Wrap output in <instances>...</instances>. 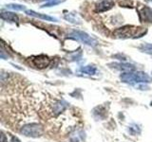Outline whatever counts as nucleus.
<instances>
[{
	"mask_svg": "<svg viewBox=\"0 0 152 142\" xmlns=\"http://www.w3.org/2000/svg\"><path fill=\"white\" fill-rule=\"evenodd\" d=\"M121 80L124 83H149L151 79L145 72L138 71L135 73L126 72L121 76Z\"/></svg>",
	"mask_w": 152,
	"mask_h": 142,
	"instance_id": "2",
	"label": "nucleus"
},
{
	"mask_svg": "<svg viewBox=\"0 0 152 142\" xmlns=\"http://www.w3.org/2000/svg\"><path fill=\"white\" fill-rule=\"evenodd\" d=\"M109 65H112V67L119 69V70H122L124 72H132L136 69V67L133 64H125V63H113L110 64Z\"/></svg>",
	"mask_w": 152,
	"mask_h": 142,
	"instance_id": "9",
	"label": "nucleus"
},
{
	"mask_svg": "<svg viewBox=\"0 0 152 142\" xmlns=\"http://www.w3.org/2000/svg\"><path fill=\"white\" fill-rule=\"evenodd\" d=\"M43 128L41 125L37 124V123H31V124H28L22 127L21 133L23 135L27 136H31V137H37L40 136L43 134Z\"/></svg>",
	"mask_w": 152,
	"mask_h": 142,
	"instance_id": "4",
	"label": "nucleus"
},
{
	"mask_svg": "<svg viewBox=\"0 0 152 142\" xmlns=\"http://www.w3.org/2000/svg\"><path fill=\"white\" fill-rule=\"evenodd\" d=\"M6 8L14 9V11H25L26 9V7L24 5H20V4H9L6 5Z\"/></svg>",
	"mask_w": 152,
	"mask_h": 142,
	"instance_id": "14",
	"label": "nucleus"
},
{
	"mask_svg": "<svg viewBox=\"0 0 152 142\" xmlns=\"http://www.w3.org/2000/svg\"><path fill=\"white\" fill-rule=\"evenodd\" d=\"M69 38L81 42V43H83V44L90 46H95L98 44L97 40H95L93 37L89 36L88 33L81 31V30H72L69 34Z\"/></svg>",
	"mask_w": 152,
	"mask_h": 142,
	"instance_id": "3",
	"label": "nucleus"
},
{
	"mask_svg": "<svg viewBox=\"0 0 152 142\" xmlns=\"http://www.w3.org/2000/svg\"><path fill=\"white\" fill-rule=\"evenodd\" d=\"M50 60L46 55H39L31 58V64L37 68H45L50 64Z\"/></svg>",
	"mask_w": 152,
	"mask_h": 142,
	"instance_id": "6",
	"label": "nucleus"
},
{
	"mask_svg": "<svg viewBox=\"0 0 152 142\" xmlns=\"http://www.w3.org/2000/svg\"><path fill=\"white\" fill-rule=\"evenodd\" d=\"M80 71L88 75H96L98 70L96 66H94V65H86V66H83V67H81Z\"/></svg>",
	"mask_w": 152,
	"mask_h": 142,
	"instance_id": "11",
	"label": "nucleus"
},
{
	"mask_svg": "<svg viewBox=\"0 0 152 142\" xmlns=\"http://www.w3.org/2000/svg\"><path fill=\"white\" fill-rule=\"evenodd\" d=\"M138 12H139V19L141 22H152V9L150 7L142 6L138 9Z\"/></svg>",
	"mask_w": 152,
	"mask_h": 142,
	"instance_id": "5",
	"label": "nucleus"
},
{
	"mask_svg": "<svg viewBox=\"0 0 152 142\" xmlns=\"http://www.w3.org/2000/svg\"><path fill=\"white\" fill-rule=\"evenodd\" d=\"M1 18L5 21L9 22H18L19 18L17 16V14L11 12H1Z\"/></svg>",
	"mask_w": 152,
	"mask_h": 142,
	"instance_id": "10",
	"label": "nucleus"
},
{
	"mask_svg": "<svg viewBox=\"0 0 152 142\" xmlns=\"http://www.w3.org/2000/svg\"><path fill=\"white\" fill-rule=\"evenodd\" d=\"M64 18L66 19L68 22H70L72 24H80V19L77 17L75 13H71V12H69V13H66L64 15Z\"/></svg>",
	"mask_w": 152,
	"mask_h": 142,
	"instance_id": "12",
	"label": "nucleus"
},
{
	"mask_svg": "<svg viewBox=\"0 0 152 142\" xmlns=\"http://www.w3.org/2000/svg\"><path fill=\"white\" fill-rule=\"evenodd\" d=\"M145 33V30H144L142 28L135 27V26H125L122 28H117L114 30L113 35L115 38H120V39H127V38H138L144 35Z\"/></svg>",
	"mask_w": 152,
	"mask_h": 142,
	"instance_id": "1",
	"label": "nucleus"
},
{
	"mask_svg": "<svg viewBox=\"0 0 152 142\" xmlns=\"http://www.w3.org/2000/svg\"><path fill=\"white\" fill-rule=\"evenodd\" d=\"M63 2V0H52V1H50L46 4H44L43 6H41V8H50V7H53L56 6V5H59Z\"/></svg>",
	"mask_w": 152,
	"mask_h": 142,
	"instance_id": "15",
	"label": "nucleus"
},
{
	"mask_svg": "<svg viewBox=\"0 0 152 142\" xmlns=\"http://www.w3.org/2000/svg\"><path fill=\"white\" fill-rule=\"evenodd\" d=\"M12 142H20V140H19L17 137H14L12 136Z\"/></svg>",
	"mask_w": 152,
	"mask_h": 142,
	"instance_id": "16",
	"label": "nucleus"
},
{
	"mask_svg": "<svg viewBox=\"0 0 152 142\" xmlns=\"http://www.w3.org/2000/svg\"><path fill=\"white\" fill-rule=\"evenodd\" d=\"M26 13L28 15H31L32 17H36V18H40L42 20H46V21H51V22H58V19L53 17V16H50L47 15V14H42V13H38L32 9H28L26 11Z\"/></svg>",
	"mask_w": 152,
	"mask_h": 142,
	"instance_id": "8",
	"label": "nucleus"
},
{
	"mask_svg": "<svg viewBox=\"0 0 152 142\" xmlns=\"http://www.w3.org/2000/svg\"><path fill=\"white\" fill-rule=\"evenodd\" d=\"M50 1H52V0H50Z\"/></svg>",
	"mask_w": 152,
	"mask_h": 142,
	"instance_id": "18",
	"label": "nucleus"
},
{
	"mask_svg": "<svg viewBox=\"0 0 152 142\" xmlns=\"http://www.w3.org/2000/svg\"><path fill=\"white\" fill-rule=\"evenodd\" d=\"M114 6L113 0H101L95 5V12H104L109 11Z\"/></svg>",
	"mask_w": 152,
	"mask_h": 142,
	"instance_id": "7",
	"label": "nucleus"
},
{
	"mask_svg": "<svg viewBox=\"0 0 152 142\" xmlns=\"http://www.w3.org/2000/svg\"><path fill=\"white\" fill-rule=\"evenodd\" d=\"M150 105H151V106H152V101H151V102H150Z\"/></svg>",
	"mask_w": 152,
	"mask_h": 142,
	"instance_id": "17",
	"label": "nucleus"
},
{
	"mask_svg": "<svg viewBox=\"0 0 152 142\" xmlns=\"http://www.w3.org/2000/svg\"><path fill=\"white\" fill-rule=\"evenodd\" d=\"M139 49L141 51L145 52V53L152 54V44H147V43H145V44H142Z\"/></svg>",
	"mask_w": 152,
	"mask_h": 142,
	"instance_id": "13",
	"label": "nucleus"
}]
</instances>
